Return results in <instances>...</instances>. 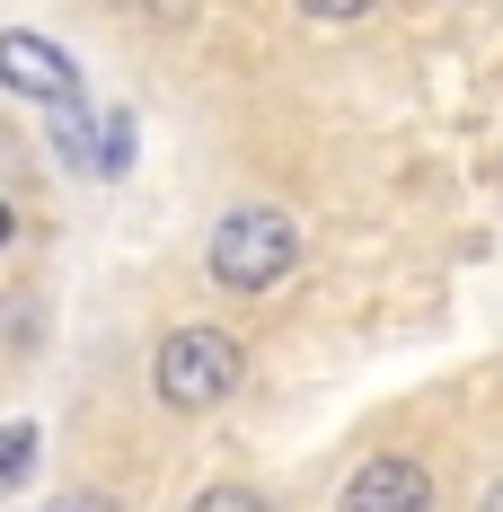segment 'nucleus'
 I'll return each instance as SVG.
<instances>
[{
    "mask_svg": "<svg viewBox=\"0 0 503 512\" xmlns=\"http://www.w3.org/2000/svg\"><path fill=\"white\" fill-rule=\"evenodd\" d=\"M45 512H124L115 495H98V486H80V495H62V504H45Z\"/></svg>",
    "mask_w": 503,
    "mask_h": 512,
    "instance_id": "9d476101",
    "label": "nucleus"
},
{
    "mask_svg": "<svg viewBox=\"0 0 503 512\" xmlns=\"http://www.w3.org/2000/svg\"><path fill=\"white\" fill-rule=\"evenodd\" d=\"M0 80H9L18 98H36V106H71V98H80V71H71V53L45 45L36 27H9V36H0Z\"/></svg>",
    "mask_w": 503,
    "mask_h": 512,
    "instance_id": "20e7f679",
    "label": "nucleus"
},
{
    "mask_svg": "<svg viewBox=\"0 0 503 512\" xmlns=\"http://www.w3.org/2000/svg\"><path fill=\"white\" fill-rule=\"evenodd\" d=\"M133 168V115H106V177Z\"/></svg>",
    "mask_w": 503,
    "mask_h": 512,
    "instance_id": "6e6552de",
    "label": "nucleus"
},
{
    "mask_svg": "<svg viewBox=\"0 0 503 512\" xmlns=\"http://www.w3.org/2000/svg\"><path fill=\"white\" fill-rule=\"evenodd\" d=\"M186 512H274V495L265 486H203Z\"/></svg>",
    "mask_w": 503,
    "mask_h": 512,
    "instance_id": "0eeeda50",
    "label": "nucleus"
},
{
    "mask_svg": "<svg viewBox=\"0 0 503 512\" xmlns=\"http://www.w3.org/2000/svg\"><path fill=\"white\" fill-rule=\"evenodd\" d=\"M203 265H212L221 292L256 301V292H274V283L301 265V221L283 204H230L212 221V239H203Z\"/></svg>",
    "mask_w": 503,
    "mask_h": 512,
    "instance_id": "f257e3e1",
    "label": "nucleus"
},
{
    "mask_svg": "<svg viewBox=\"0 0 503 512\" xmlns=\"http://www.w3.org/2000/svg\"><path fill=\"white\" fill-rule=\"evenodd\" d=\"M477 512H503V477H495V486H486V495H477Z\"/></svg>",
    "mask_w": 503,
    "mask_h": 512,
    "instance_id": "9b49d317",
    "label": "nucleus"
},
{
    "mask_svg": "<svg viewBox=\"0 0 503 512\" xmlns=\"http://www.w3.org/2000/svg\"><path fill=\"white\" fill-rule=\"evenodd\" d=\"M53 159H62V168H89V177H106V124H89V115H80V98L71 106H53Z\"/></svg>",
    "mask_w": 503,
    "mask_h": 512,
    "instance_id": "39448f33",
    "label": "nucleus"
},
{
    "mask_svg": "<svg viewBox=\"0 0 503 512\" xmlns=\"http://www.w3.org/2000/svg\"><path fill=\"white\" fill-rule=\"evenodd\" d=\"M239 371H248V354H239L230 327H168L151 354V389L168 415H212L239 389Z\"/></svg>",
    "mask_w": 503,
    "mask_h": 512,
    "instance_id": "f03ea898",
    "label": "nucleus"
},
{
    "mask_svg": "<svg viewBox=\"0 0 503 512\" xmlns=\"http://www.w3.org/2000/svg\"><path fill=\"white\" fill-rule=\"evenodd\" d=\"M336 512H433V468L406 460V451H380V460H362L345 477Z\"/></svg>",
    "mask_w": 503,
    "mask_h": 512,
    "instance_id": "7ed1b4c3",
    "label": "nucleus"
},
{
    "mask_svg": "<svg viewBox=\"0 0 503 512\" xmlns=\"http://www.w3.org/2000/svg\"><path fill=\"white\" fill-rule=\"evenodd\" d=\"M27 477H36V424H9V451H0V486L18 495Z\"/></svg>",
    "mask_w": 503,
    "mask_h": 512,
    "instance_id": "423d86ee",
    "label": "nucleus"
},
{
    "mask_svg": "<svg viewBox=\"0 0 503 512\" xmlns=\"http://www.w3.org/2000/svg\"><path fill=\"white\" fill-rule=\"evenodd\" d=\"M309 18H327V27H353V18H371L380 0H301Z\"/></svg>",
    "mask_w": 503,
    "mask_h": 512,
    "instance_id": "1a4fd4ad",
    "label": "nucleus"
}]
</instances>
